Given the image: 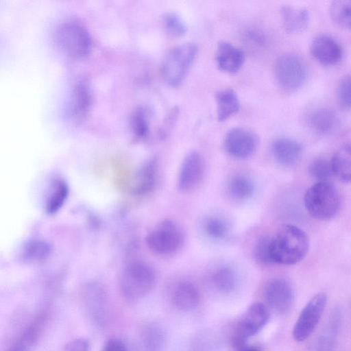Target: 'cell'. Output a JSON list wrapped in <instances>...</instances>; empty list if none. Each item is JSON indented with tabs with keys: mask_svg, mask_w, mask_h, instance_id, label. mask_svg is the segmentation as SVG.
Returning <instances> with one entry per match:
<instances>
[{
	"mask_svg": "<svg viewBox=\"0 0 351 351\" xmlns=\"http://www.w3.org/2000/svg\"><path fill=\"white\" fill-rule=\"evenodd\" d=\"M309 249V239L299 227L287 224L271 239V256L274 263L292 265L302 261Z\"/></svg>",
	"mask_w": 351,
	"mask_h": 351,
	"instance_id": "cell-1",
	"label": "cell"
},
{
	"mask_svg": "<svg viewBox=\"0 0 351 351\" xmlns=\"http://www.w3.org/2000/svg\"><path fill=\"white\" fill-rule=\"evenodd\" d=\"M306 210L313 218L327 221L339 212L340 197L337 188L328 180L311 186L304 196Z\"/></svg>",
	"mask_w": 351,
	"mask_h": 351,
	"instance_id": "cell-2",
	"label": "cell"
},
{
	"mask_svg": "<svg viewBox=\"0 0 351 351\" xmlns=\"http://www.w3.org/2000/svg\"><path fill=\"white\" fill-rule=\"evenodd\" d=\"M193 43H184L173 47L163 58L160 71L165 81L172 86H178L185 77L197 54Z\"/></svg>",
	"mask_w": 351,
	"mask_h": 351,
	"instance_id": "cell-3",
	"label": "cell"
},
{
	"mask_svg": "<svg viewBox=\"0 0 351 351\" xmlns=\"http://www.w3.org/2000/svg\"><path fill=\"white\" fill-rule=\"evenodd\" d=\"M155 280L154 270L149 264L134 261L124 267L120 278V288L125 298L138 300L152 290Z\"/></svg>",
	"mask_w": 351,
	"mask_h": 351,
	"instance_id": "cell-4",
	"label": "cell"
},
{
	"mask_svg": "<svg viewBox=\"0 0 351 351\" xmlns=\"http://www.w3.org/2000/svg\"><path fill=\"white\" fill-rule=\"evenodd\" d=\"M55 40L59 48L73 58H84L92 48L88 31L82 23L73 20L65 21L58 27Z\"/></svg>",
	"mask_w": 351,
	"mask_h": 351,
	"instance_id": "cell-5",
	"label": "cell"
},
{
	"mask_svg": "<svg viewBox=\"0 0 351 351\" xmlns=\"http://www.w3.org/2000/svg\"><path fill=\"white\" fill-rule=\"evenodd\" d=\"M274 75L276 82L283 90L294 91L301 87L306 79V65L300 56L285 53L276 60Z\"/></svg>",
	"mask_w": 351,
	"mask_h": 351,
	"instance_id": "cell-6",
	"label": "cell"
},
{
	"mask_svg": "<svg viewBox=\"0 0 351 351\" xmlns=\"http://www.w3.org/2000/svg\"><path fill=\"white\" fill-rule=\"evenodd\" d=\"M181 228L173 221H161L146 237L149 249L156 254L170 255L176 252L184 243Z\"/></svg>",
	"mask_w": 351,
	"mask_h": 351,
	"instance_id": "cell-7",
	"label": "cell"
},
{
	"mask_svg": "<svg viewBox=\"0 0 351 351\" xmlns=\"http://www.w3.org/2000/svg\"><path fill=\"white\" fill-rule=\"evenodd\" d=\"M326 301V294L319 292L305 305L293 326V337L295 341H303L311 335L321 318Z\"/></svg>",
	"mask_w": 351,
	"mask_h": 351,
	"instance_id": "cell-8",
	"label": "cell"
},
{
	"mask_svg": "<svg viewBox=\"0 0 351 351\" xmlns=\"http://www.w3.org/2000/svg\"><path fill=\"white\" fill-rule=\"evenodd\" d=\"M269 313L265 306L260 302L252 304L237 323L233 335L235 346H241L257 333L267 323Z\"/></svg>",
	"mask_w": 351,
	"mask_h": 351,
	"instance_id": "cell-9",
	"label": "cell"
},
{
	"mask_svg": "<svg viewBox=\"0 0 351 351\" xmlns=\"http://www.w3.org/2000/svg\"><path fill=\"white\" fill-rule=\"evenodd\" d=\"M257 145L256 134L243 127L230 129L223 138L226 152L237 159H245L251 156L255 152Z\"/></svg>",
	"mask_w": 351,
	"mask_h": 351,
	"instance_id": "cell-10",
	"label": "cell"
},
{
	"mask_svg": "<svg viewBox=\"0 0 351 351\" xmlns=\"http://www.w3.org/2000/svg\"><path fill=\"white\" fill-rule=\"evenodd\" d=\"M264 296L273 310L278 313H285L293 306L294 291L289 281L282 278H275L266 284Z\"/></svg>",
	"mask_w": 351,
	"mask_h": 351,
	"instance_id": "cell-11",
	"label": "cell"
},
{
	"mask_svg": "<svg viewBox=\"0 0 351 351\" xmlns=\"http://www.w3.org/2000/svg\"><path fill=\"white\" fill-rule=\"evenodd\" d=\"M205 171V163L202 154L192 151L184 157L178 176V188L182 192L195 189L201 182Z\"/></svg>",
	"mask_w": 351,
	"mask_h": 351,
	"instance_id": "cell-12",
	"label": "cell"
},
{
	"mask_svg": "<svg viewBox=\"0 0 351 351\" xmlns=\"http://www.w3.org/2000/svg\"><path fill=\"white\" fill-rule=\"evenodd\" d=\"M82 306L88 317L97 324H104L108 316V304L103 289L96 284L86 285L82 293Z\"/></svg>",
	"mask_w": 351,
	"mask_h": 351,
	"instance_id": "cell-13",
	"label": "cell"
},
{
	"mask_svg": "<svg viewBox=\"0 0 351 351\" xmlns=\"http://www.w3.org/2000/svg\"><path fill=\"white\" fill-rule=\"evenodd\" d=\"M313 58L324 65H335L341 60L343 49L339 42L330 34L316 35L310 45Z\"/></svg>",
	"mask_w": 351,
	"mask_h": 351,
	"instance_id": "cell-14",
	"label": "cell"
},
{
	"mask_svg": "<svg viewBox=\"0 0 351 351\" xmlns=\"http://www.w3.org/2000/svg\"><path fill=\"white\" fill-rule=\"evenodd\" d=\"M341 319V311L337 308H334L315 339L312 351H334Z\"/></svg>",
	"mask_w": 351,
	"mask_h": 351,
	"instance_id": "cell-15",
	"label": "cell"
},
{
	"mask_svg": "<svg viewBox=\"0 0 351 351\" xmlns=\"http://www.w3.org/2000/svg\"><path fill=\"white\" fill-rule=\"evenodd\" d=\"M215 61L221 71L233 73L238 71L245 61L242 49L225 40L218 43L215 52Z\"/></svg>",
	"mask_w": 351,
	"mask_h": 351,
	"instance_id": "cell-16",
	"label": "cell"
},
{
	"mask_svg": "<svg viewBox=\"0 0 351 351\" xmlns=\"http://www.w3.org/2000/svg\"><path fill=\"white\" fill-rule=\"evenodd\" d=\"M274 160L284 167H292L300 160L302 147L297 141L289 137L276 138L271 145Z\"/></svg>",
	"mask_w": 351,
	"mask_h": 351,
	"instance_id": "cell-17",
	"label": "cell"
},
{
	"mask_svg": "<svg viewBox=\"0 0 351 351\" xmlns=\"http://www.w3.org/2000/svg\"><path fill=\"white\" fill-rule=\"evenodd\" d=\"M158 165L154 158L145 162L134 173L130 190L136 195H145L149 193L155 187L157 177Z\"/></svg>",
	"mask_w": 351,
	"mask_h": 351,
	"instance_id": "cell-18",
	"label": "cell"
},
{
	"mask_svg": "<svg viewBox=\"0 0 351 351\" xmlns=\"http://www.w3.org/2000/svg\"><path fill=\"white\" fill-rule=\"evenodd\" d=\"M71 102V112L76 119L84 118L93 104V91L86 80H81L73 88Z\"/></svg>",
	"mask_w": 351,
	"mask_h": 351,
	"instance_id": "cell-19",
	"label": "cell"
},
{
	"mask_svg": "<svg viewBox=\"0 0 351 351\" xmlns=\"http://www.w3.org/2000/svg\"><path fill=\"white\" fill-rule=\"evenodd\" d=\"M309 127L319 134H329L339 127V119L332 110L319 107L313 109L307 116Z\"/></svg>",
	"mask_w": 351,
	"mask_h": 351,
	"instance_id": "cell-20",
	"label": "cell"
},
{
	"mask_svg": "<svg viewBox=\"0 0 351 351\" xmlns=\"http://www.w3.org/2000/svg\"><path fill=\"white\" fill-rule=\"evenodd\" d=\"M280 12L284 27L289 32H299L308 26L309 12L306 7L284 4Z\"/></svg>",
	"mask_w": 351,
	"mask_h": 351,
	"instance_id": "cell-21",
	"label": "cell"
},
{
	"mask_svg": "<svg viewBox=\"0 0 351 351\" xmlns=\"http://www.w3.org/2000/svg\"><path fill=\"white\" fill-rule=\"evenodd\" d=\"M166 336L162 328L156 323H147L140 331V343L143 351H162Z\"/></svg>",
	"mask_w": 351,
	"mask_h": 351,
	"instance_id": "cell-22",
	"label": "cell"
},
{
	"mask_svg": "<svg viewBox=\"0 0 351 351\" xmlns=\"http://www.w3.org/2000/svg\"><path fill=\"white\" fill-rule=\"evenodd\" d=\"M173 300L180 309L190 311L198 304L199 293L197 287L191 282H181L173 291Z\"/></svg>",
	"mask_w": 351,
	"mask_h": 351,
	"instance_id": "cell-23",
	"label": "cell"
},
{
	"mask_svg": "<svg viewBox=\"0 0 351 351\" xmlns=\"http://www.w3.org/2000/svg\"><path fill=\"white\" fill-rule=\"evenodd\" d=\"M217 116L219 121L227 119L236 113L240 108V101L235 91L232 88L219 90L215 95Z\"/></svg>",
	"mask_w": 351,
	"mask_h": 351,
	"instance_id": "cell-24",
	"label": "cell"
},
{
	"mask_svg": "<svg viewBox=\"0 0 351 351\" xmlns=\"http://www.w3.org/2000/svg\"><path fill=\"white\" fill-rule=\"evenodd\" d=\"M332 175L343 182H349L351 174L350 146H341L330 160Z\"/></svg>",
	"mask_w": 351,
	"mask_h": 351,
	"instance_id": "cell-25",
	"label": "cell"
},
{
	"mask_svg": "<svg viewBox=\"0 0 351 351\" xmlns=\"http://www.w3.org/2000/svg\"><path fill=\"white\" fill-rule=\"evenodd\" d=\"M211 281L217 291L228 293L236 288L237 275L232 267L228 265H222L214 271L211 276Z\"/></svg>",
	"mask_w": 351,
	"mask_h": 351,
	"instance_id": "cell-26",
	"label": "cell"
},
{
	"mask_svg": "<svg viewBox=\"0 0 351 351\" xmlns=\"http://www.w3.org/2000/svg\"><path fill=\"white\" fill-rule=\"evenodd\" d=\"M206 235L212 240L221 241L227 239L230 234V226L223 217L209 216L203 223Z\"/></svg>",
	"mask_w": 351,
	"mask_h": 351,
	"instance_id": "cell-27",
	"label": "cell"
},
{
	"mask_svg": "<svg viewBox=\"0 0 351 351\" xmlns=\"http://www.w3.org/2000/svg\"><path fill=\"white\" fill-rule=\"evenodd\" d=\"M228 189L232 197L237 200H245L252 197L255 186L252 180L244 175H236L231 178Z\"/></svg>",
	"mask_w": 351,
	"mask_h": 351,
	"instance_id": "cell-28",
	"label": "cell"
},
{
	"mask_svg": "<svg viewBox=\"0 0 351 351\" xmlns=\"http://www.w3.org/2000/svg\"><path fill=\"white\" fill-rule=\"evenodd\" d=\"M130 130L136 141L145 139L149 134V121L147 110L143 107L136 108L130 118Z\"/></svg>",
	"mask_w": 351,
	"mask_h": 351,
	"instance_id": "cell-29",
	"label": "cell"
},
{
	"mask_svg": "<svg viewBox=\"0 0 351 351\" xmlns=\"http://www.w3.org/2000/svg\"><path fill=\"white\" fill-rule=\"evenodd\" d=\"M51 253L50 245L41 240H32L22 250V258L27 263H39L46 260Z\"/></svg>",
	"mask_w": 351,
	"mask_h": 351,
	"instance_id": "cell-30",
	"label": "cell"
},
{
	"mask_svg": "<svg viewBox=\"0 0 351 351\" xmlns=\"http://www.w3.org/2000/svg\"><path fill=\"white\" fill-rule=\"evenodd\" d=\"M332 21L344 28H350L351 19V1L348 0L333 1L329 8Z\"/></svg>",
	"mask_w": 351,
	"mask_h": 351,
	"instance_id": "cell-31",
	"label": "cell"
},
{
	"mask_svg": "<svg viewBox=\"0 0 351 351\" xmlns=\"http://www.w3.org/2000/svg\"><path fill=\"white\" fill-rule=\"evenodd\" d=\"M69 194V188L63 180H57L53 184L47 202V210L49 213L57 212L64 204Z\"/></svg>",
	"mask_w": 351,
	"mask_h": 351,
	"instance_id": "cell-32",
	"label": "cell"
},
{
	"mask_svg": "<svg viewBox=\"0 0 351 351\" xmlns=\"http://www.w3.org/2000/svg\"><path fill=\"white\" fill-rule=\"evenodd\" d=\"M162 22L167 32L173 36H182L186 32L185 22L175 12H166L162 16Z\"/></svg>",
	"mask_w": 351,
	"mask_h": 351,
	"instance_id": "cell-33",
	"label": "cell"
},
{
	"mask_svg": "<svg viewBox=\"0 0 351 351\" xmlns=\"http://www.w3.org/2000/svg\"><path fill=\"white\" fill-rule=\"evenodd\" d=\"M311 176L319 181H328L332 175L330 160L324 157L313 160L308 167Z\"/></svg>",
	"mask_w": 351,
	"mask_h": 351,
	"instance_id": "cell-34",
	"label": "cell"
},
{
	"mask_svg": "<svg viewBox=\"0 0 351 351\" xmlns=\"http://www.w3.org/2000/svg\"><path fill=\"white\" fill-rule=\"evenodd\" d=\"M271 239L267 235H263L259 237L254 248V256L256 261L264 265L274 263L271 256Z\"/></svg>",
	"mask_w": 351,
	"mask_h": 351,
	"instance_id": "cell-35",
	"label": "cell"
},
{
	"mask_svg": "<svg viewBox=\"0 0 351 351\" xmlns=\"http://www.w3.org/2000/svg\"><path fill=\"white\" fill-rule=\"evenodd\" d=\"M339 104L345 109L350 107V75H344L339 82L337 88Z\"/></svg>",
	"mask_w": 351,
	"mask_h": 351,
	"instance_id": "cell-36",
	"label": "cell"
},
{
	"mask_svg": "<svg viewBox=\"0 0 351 351\" xmlns=\"http://www.w3.org/2000/svg\"><path fill=\"white\" fill-rule=\"evenodd\" d=\"M64 351H89L88 341L84 339H76L68 343Z\"/></svg>",
	"mask_w": 351,
	"mask_h": 351,
	"instance_id": "cell-37",
	"label": "cell"
},
{
	"mask_svg": "<svg viewBox=\"0 0 351 351\" xmlns=\"http://www.w3.org/2000/svg\"><path fill=\"white\" fill-rule=\"evenodd\" d=\"M102 351H128V349L121 339L111 338L106 342Z\"/></svg>",
	"mask_w": 351,
	"mask_h": 351,
	"instance_id": "cell-38",
	"label": "cell"
},
{
	"mask_svg": "<svg viewBox=\"0 0 351 351\" xmlns=\"http://www.w3.org/2000/svg\"><path fill=\"white\" fill-rule=\"evenodd\" d=\"M240 351H261V350L256 346H250L247 348H244Z\"/></svg>",
	"mask_w": 351,
	"mask_h": 351,
	"instance_id": "cell-39",
	"label": "cell"
}]
</instances>
